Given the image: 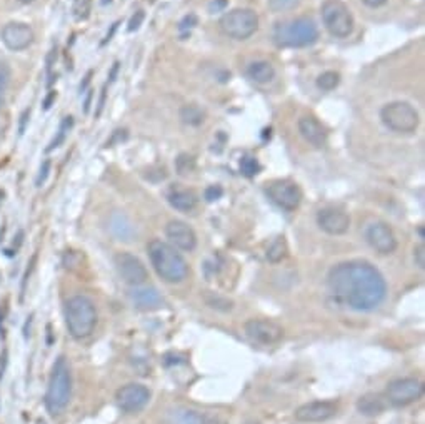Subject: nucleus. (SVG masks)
<instances>
[{"label":"nucleus","mask_w":425,"mask_h":424,"mask_svg":"<svg viewBox=\"0 0 425 424\" xmlns=\"http://www.w3.org/2000/svg\"><path fill=\"white\" fill-rule=\"evenodd\" d=\"M329 291L354 311H372L382 304L387 283L375 266L367 261L337 264L329 272Z\"/></svg>","instance_id":"obj_1"},{"label":"nucleus","mask_w":425,"mask_h":424,"mask_svg":"<svg viewBox=\"0 0 425 424\" xmlns=\"http://www.w3.org/2000/svg\"><path fill=\"white\" fill-rule=\"evenodd\" d=\"M152 266L157 274L167 283H182L189 276V266L185 259L173 246L154 239L147 246Z\"/></svg>","instance_id":"obj_2"},{"label":"nucleus","mask_w":425,"mask_h":424,"mask_svg":"<svg viewBox=\"0 0 425 424\" xmlns=\"http://www.w3.org/2000/svg\"><path fill=\"white\" fill-rule=\"evenodd\" d=\"M272 38L275 45L282 49H301L317 42L319 27L310 17H298V19L275 24Z\"/></svg>","instance_id":"obj_3"},{"label":"nucleus","mask_w":425,"mask_h":424,"mask_svg":"<svg viewBox=\"0 0 425 424\" xmlns=\"http://www.w3.org/2000/svg\"><path fill=\"white\" fill-rule=\"evenodd\" d=\"M65 323L75 339H85L97 326V309L87 296H73L65 302Z\"/></svg>","instance_id":"obj_4"},{"label":"nucleus","mask_w":425,"mask_h":424,"mask_svg":"<svg viewBox=\"0 0 425 424\" xmlns=\"http://www.w3.org/2000/svg\"><path fill=\"white\" fill-rule=\"evenodd\" d=\"M72 395V374L65 358H59L52 369L45 393V406L50 414H60L67 408Z\"/></svg>","instance_id":"obj_5"},{"label":"nucleus","mask_w":425,"mask_h":424,"mask_svg":"<svg viewBox=\"0 0 425 424\" xmlns=\"http://www.w3.org/2000/svg\"><path fill=\"white\" fill-rule=\"evenodd\" d=\"M380 119L390 131L412 134L419 127V114L409 102H390L380 111Z\"/></svg>","instance_id":"obj_6"},{"label":"nucleus","mask_w":425,"mask_h":424,"mask_svg":"<svg viewBox=\"0 0 425 424\" xmlns=\"http://www.w3.org/2000/svg\"><path fill=\"white\" fill-rule=\"evenodd\" d=\"M220 29L236 41H247L257 32L259 17L252 8H233L220 19Z\"/></svg>","instance_id":"obj_7"},{"label":"nucleus","mask_w":425,"mask_h":424,"mask_svg":"<svg viewBox=\"0 0 425 424\" xmlns=\"http://www.w3.org/2000/svg\"><path fill=\"white\" fill-rule=\"evenodd\" d=\"M322 20L325 29L333 37H349L354 30V17L340 0H327L322 6Z\"/></svg>","instance_id":"obj_8"},{"label":"nucleus","mask_w":425,"mask_h":424,"mask_svg":"<svg viewBox=\"0 0 425 424\" xmlns=\"http://www.w3.org/2000/svg\"><path fill=\"white\" fill-rule=\"evenodd\" d=\"M424 395V384L415 378H401L389 383L385 397L394 406H407L420 400Z\"/></svg>","instance_id":"obj_9"},{"label":"nucleus","mask_w":425,"mask_h":424,"mask_svg":"<svg viewBox=\"0 0 425 424\" xmlns=\"http://www.w3.org/2000/svg\"><path fill=\"white\" fill-rule=\"evenodd\" d=\"M267 196L271 201L285 211H296L302 202V190L296 183L289 179L274 181L268 184Z\"/></svg>","instance_id":"obj_10"},{"label":"nucleus","mask_w":425,"mask_h":424,"mask_svg":"<svg viewBox=\"0 0 425 424\" xmlns=\"http://www.w3.org/2000/svg\"><path fill=\"white\" fill-rule=\"evenodd\" d=\"M245 334L259 346H272L284 337V330L271 319H250L245 323Z\"/></svg>","instance_id":"obj_11"},{"label":"nucleus","mask_w":425,"mask_h":424,"mask_svg":"<svg viewBox=\"0 0 425 424\" xmlns=\"http://www.w3.org/2000/svg\"><path fill=\"white\" fill-rule=\"evenodd\" d=\"M115 267L119 272L120 278L124 279L125 284L134 285H142L149 278V272H147L144 262L141 261L137 256L130 253H119L115 254Z\"/></svg>","instance_id":"obj_12"},{"label":"nucleus","mask_w":425,"mask_h":424,"mask_svg":"<svg viewBox=\"0 0 425 424\" xmlns=\"http://www.w3.org/2000/svg\"><path fill=\"white\" fill-rule=\"evenodd\" d=\"M117 404L125 413H138L147 406L150 400L149 389L142 384L130 383L127 386H122L115 395Z\"/></svg>","instance_id":"obj_13"},{"label":"nucleus","mask_w":425,"mask_h":424,"mask_svg":"<svg viewBox=\"0 0 425 424\" xmlns=\"http://www.w3.org/2000/svg\"><path fill=\"white\" fill-rule=\"evenodd\" d=\"M366 239L379 254H392L397 249V239L392 229L382 220L370 222L366 229Z\"/></svg>","instance_id":"obj_14"},{"label":"nucleus","mask_w":425,"mask_h":424,"mask_svg":"<svg viewBox=\"0 0 425 424\" xmlns=\"http://www.w3.org/2000/svg\"><path fill=\"white\" fill-rule=\"evenodd\" d=\"M339 404L333 401H312L296 409V419L301 423H324L333 418Z\"/></svg>","instance_id":"obj_15"},{"label":"nucleus","mask_w":425,"mask_h":424,"mask_svg":"<svg viewBox=\"0 0 425 424\" xmlns=\"http://www.w3.org/2000/svg\"><path fill=\"white\" fill-rule=\"evenodd\" d=\"M2 42L6 44L7 49L19 52L29 49L30 44L34 42V30L27 24L22 22H10L2 29Z\"/></svg>","instance_id":"obj_16"},{"label":"nucleus","mask_w":425,"mask_h":424,"mask_svg":"<svg viewBox=\"0 0 425 424\" xmlns=\"http://www.w3.org/2000/svg\"><path fill=\"white\" fill-rule=\"evenodd\" d=\"M317 224L327 234L342 236L349 231L350 218L344 211L336 209V207H325V209L319 211Z\"/></svg>","instance_id":"obj_17"},{"label":"nucleus","mask_w":425,"mask_h":424,"mask_svg":"<svg viewBox=\"0 0 425 424\" xmlns=\"http://www.w3.org/2000/svg\"><path fill=\"white\" fill-rule=\"evenodd\" d=\"M166 234L167 239L171 241V246L185 250V253H190L197 246V236H195L194 229L182 220H171L166 227Z\"/></svg>","instance_id":"obj_18"},{"label":"nucleus","mask_w":425,"mask_h":424,"mask_svg":"<svg viewBox=\"0 0 425 424\" xmlns=\"http://www.w3.org/2000/svg\"><path fill=\"white\" fill-rule=\"evenodd\" d=\"M298 132H301V136L309 142L310 146L317 147V149L327 144V131H325L324 125L315 118H312V115H305V118L298 120Z\"/></svg>","instance_id":"obj_19"},{"label":"nucleus","mask_w":425,"mask_h":424,"mask_svg":"<svg viewBox=\"0 0 425 424\" xmlns=\"http://www.w3.org/2000/svg\"><path fill=\"white\" fill-rule=\"evenodd\" d=\"M134 306L141 311H154L164 304L162 296L154 288H138L130 292Z\"/></svg>","instance_id":"obj_20"},{"label":"nucleus","mask_w":425,"mask_h":424,"mask_svg":"<svg viewBox=\"0 0 425 424\" xmlns=\"http://www.w3.org/2000/svg\"><path fill=\"white\" fill-rule=\"evenodd\" d=\"M173 424H229L222 418L214 416V414L201 413L195 409H182L175 414Z\"/></svg>","instance_id":"obj_21"},{"label":"nucleus","mask_w":425,"mask_h":424,"mask_svg":"<svg viewBox=\"0 0 425 424\" xmlns=\"http://www.w3.org/2000/svg\"><path fill=\"white\" fill-rule=\"evenodd\" d=\"M167 199H168V204H171L173 209L180 212H190L195 209V206H197V196L189 189L173 188L171 192H168Z\"/></svg>","instance_id":"obj_22"},{"label":"nucleus","mask_w":425,"mask_h":424,"mask_svg":"<svg viewBox=\"0 0 425 424\" xmlns=\"http://www.w3.org/2000/svg\"><path fill=\"white\" fill-rule=\"evenodd\" d=\"M387 408L385 404V397L380 395H366L357 401V409L359 413L363 416H379L380 413H384V409Z\"/></svg>","instance_id":"obj_23"},{"label":"nucleus","mask_w":425,"mask_h":424,"mask_svg":"<svg viewBox=\"0 0 425 424\" xmlns=\"http://www.w3.org/2000/svg\"><path fill=\"white\" fill-rule=\"evenodd\" d=\"M247 76H249V79L257 82V84H267V82L274 79L275 69L267 60H255L247 69Z\"/></svg>","instance_id":"obj_24"},{"label":"nucleus","mask_w":425,"mask_h":424,"mask_svg":"<svg viewBox=\"0 0 425 424\" xmlns=\"http://www.w3.org/2000/svg\"><path fill=\"white\" fill-rule=\"evenodd\" d=\"M110 229L120 241H130V237H132V234H134L132 226H130V222L125 219V215H122V214L112 215Z\"/></svg>","instance_id":"obj_25"},{"label":"nucleus","mask_w":425,"mask_h":424,"mask_svg":"<svg viewBox=\"0 0 425 424\" xmlns=\"http://www.w3.org/2000/svg\"><path fill=\"white\" fill-rule=\"evenodd\" d=\"M180 119L187 125L197 127V125H201L203 120H206V112H203L197 104H187V106L182 107Z\"/></svg>","instance_id":"obj_26"},{"label":"nucleus","mask_w":425,"mask_h":424,"mask_svg":"<svg viewBox=\"0 0 425 424\" xmlns=\"http://www.w3.org/2000/svg\"><path fill=\"white\" fill-rule=\"evenodd\" d=\"M287 242H285L284 236L275 237L274 241L271 242V246L267 248V259L272 264L282 262L285 257H287Z\"/></svg>","instance_id":"obj_27"},{"label":"nucleus","mask_w":425,"mask_h":424,"mask_svg":"<svg viewBox=\"0 0 425 424\" xmlns=\"http://www.w3.org/2000/svg\"><path fill=\"white\" fill-rule=\"evenodd\" d=\"M340 82V76L337 72H332V71H327L324 73H320L319 79H317V87L322 89V90H333L339 85Z\"/></svg>","instance_id":"obj_28"},{"label":"nucleus","mask_w":425,"mask_h":424,"mask_svg":"<svg viewBox=\"0 0 425 424\" xmlns=\"http://www.w3.org/2000/svg\"><path fill=\"white\" fill-rule=\"evenodd\" d=\"M240 172L245 177H254L260 172V164L255 157H250V155H245L242 157L240 161Z\"/></svg>","instance_id":"obj_29"},{"label":"nucleus","mask_w":425,"mask_h":424,"mask_svg":"<svg viewBox=\"0 0 425 424\" xmlns=\"http://www.w3.org/2000/svg\"><path fill=\"white\" fill-rule=\"evenodd\" d=\"M8 82H10V69L7 64L0 62V109L6 104V90L8 87Z\"/></svg>","instance_id":"obj_30"},{"label":"nucleus","mask_w":425,"mask_h":424,"mask_svg":"<svg viewBox=\"0 0 425 424\" xmlns=\"http://www.w3.org/2000/svg\"><path fill=\"white\" fill-rule=\"evenodd\" d=\"M92 0H73V15L77 20H85L90 15Z\"/></svg>","instance_id":"obj_31"},{"label":"nucleus","mask_w":425,"mask_h":424,"mask_svg":"<svg viewBox=\"0 0 425 424\" xmlns=\"http://www.w3.org/2000/svg\"><path fill=\"white\" fill-rule=\"evenodd\" d=\"M301 0H268V7L272 12H287L296 8Z\"/></svg>","instance_id":"obj_32"},{"label":"nucleus","mask_w":425,"mask_h":424,"mask_svg":"<svg viewBox=\"0 0 425 424\" xmlns=\"http://www.w3.org/2000/svg\"><path fill=\"white\" fill-rule=\"evenodd\" d=\"M175 167H177V172H179L180 176H187V174H190V172L194 171L195 162H194V159L190 157V155H187V154H182L180 157L177 159Z\"/></svg>","instance_id":"obj_33"},{"label":"nucleus","mask_w":425,"mask_h":424,"mask_svg":"<svg viewBox=\"0 0 425 424\" xmlns=\"http://www.w3.org/2000/svg\"><path fill=\"white\" fill-rule=\"evenodd\" d=\"M71 127H72V118H65V120L62 122V125H60L59 136L55 137L54 141H52V144H50V147H49V150L55 149V147H59L60 144H62L64 139H65V136H67L69 129H71Z\"/></svg>","instance_id":"obj_34"},{"label":"nucleus","mask_w":425,"mask_h":424,"mask_svg":"<svg viewBox=\"0 0 425 424\" xmlns=\"http://www.w3.org/2000/svg\"><path fill=\"white\" fill-rule=\"evenodd\" d=\"M222 196H224V189L220 188V185H210V188H207L206 190V199L209 202L219 201Z\"/></svg>","instance_id":"obj_35"},{"label":"nucleus","mask_w":425,"mask_h":424,"mask_svg":"<svg viewBox=\"0 0 425 424\" xmlns=\"http://www.w3.org/2000/svg\"><path fill=\"white\" fill-rule=\"evenodd\" d=\"M144 19H145L144 10H137L129 22V32H134V30H137L138 27H141L142 22H144Z\"/></svg>","instance_id":"obj_36"},{"label":"nucleus","mask_w":425,"mask_h":424,"mask_svg":"<svg viewBox=\"0 0 425 424\" xmlns=\"http://www.w3.org/2000/svg\"><path fill=\"white\" fill-rule=\"evenodd\" d=\"M414 259L419 269H425V244H420L414 250Z\"/></svg>","instance_id":"obj_37"},{"label":"nucleus","mask_w":425,"mask_h":424,"mask_svg":"<svg viewBox=\"0 0 425 424\" xmlns=\"http://www.w3.org/2000/svg\"><path fill=\"white\" fill-rule=\"evenodd\" d=\"M49 171H50V162L49 161H45L42 164V167H41V174H38V177H37V185L38 188H41V185L45 183V179H47V176H49Z\"/></svg>","instance_id":"obj_38"},{"label":"nucleus","mask_w":425,"mask_h":424,"mask_svg":"<svg viewBox=\"0 0 425 424\" xmlns=\"http://www.w3.org/2000/svg\"><path fill=\"white\" fill-rule=\"evenodd\" d=\"M195 24H197V17H195V15H192V14H190V15H187V17H185V19H184V20H182V22H180V30H185V29H192Z\"/></svg>","instance_id":"obj_39"},{"label":"nucleus","mask_w":425,"mask_h":424,"mask_svg":"<svg viewBox=\"0 0 425 424\" xmlns=\"http://www.w3.org/2000/svg\"><path fill=\"white\" fill-rule=\"evenodd\" d=\"M225 7H227V0H214V2H210L209 10L214 14V12L222 10V8H225Z\"/></svg>","instance_id":"obj_40"},{"label":"nucleus","mask_w":425,"mask_h":424,"mask_svg":"<svg viewBox=\"0 0 425 424\" xmlns=\"http://www.w3.org/2000/svg\"><path fill=\"white\" fill-rule=\"evenodd\" d=\"M6 367H7V349H3V353L0 354V379L3 378Z\"/></svg>","instance_id":"obj_41"},{"label":"nucleus","mask_w":425,"mask_h":424,"mask_svg":"<svg viewBox=\"0 0 425 424\" xmlns=\"http://www.w3.org/2000/svg\"><path fill=\"white\" fill-rule=\"evenodd\" d=\"M362 2L366 3L367 7L377 8V7H382L384 3H387V0H362Z\"/></svg>","instance_id":"obj_42"},{"label":"nucleus","mask_w":425,"mask_h":424,"mask_svg":"<svg viewBox=\"0 0 425 424\" xmlns=\"http://www.w3.org/2000/svg\"><path fill=\"white\" fill-rule=\"evenodd\" d=\"M22 3H30V2H34V0H20Z\"/></svg>","instance_id":"obj_43"}]
</instances>
